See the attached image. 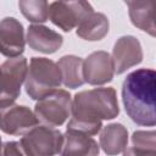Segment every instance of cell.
Listing matches in <instances>:
<instances>
[{
    "label": "cell",
    "instance_id": "obj_1",
    "mask_svg": "<svg viewBox=\"0 0 156 156\" xmlns=\"http://www.w3.org/2000/svg\"><path fill=\"white\" fill-rule=\"evenodd\" d=\"M118 113L119 106L115 88L101 87L82 90L72 99L71 118L66 129L93 136L100 133L104 119H113Z\"/></svg>",
    "mask_w": 156,
    "mask_h": 156
},
{
    "label": "cell",
    "instance_id": "obj_2",
    "mask_svg": "<svg viewBox=\"0 0 156 156\" xmlns=\"http://www.w3.org/2000/svg\"><path fill=\"white\" fill-rule=\"evenodd\" d=\"M122 102L128 117L143 127L156 124V72L139 68L127 74L122 83Z\"/></svg>",
    "mask_w": 156,
    "mask_h": 156
},
{
    "label": "cell",
    "instance_id": "obj_3",
    "mask_svg": "<svg viewBox=\"0 0 156 156\" xmlns=\"http://www.w3.org/2000/svg\"><path fill=\"white\" fill-rule=\"evenodd\" d=\"M62 84L61 72L56 62L46 57H32L29 61L24 88L32 100H40Z\"/></svg>",
    "mask_w": 156,
    "mask_h": 156
},
{
    "label": "cell",
    "instance_id": "obj_4",
    "mask_svg": "<svg viewBox=\"0 0 156 156\" xmlns=\"http://www.w3.org/2000/svg\"><path fill=\"white\" fill-rule=\"evenodd\" d=\"M27 156H56L62 145V133L57 128L38 123L20 140Z\"/></svg>",
    "mask_w": 156,
    "mask_h": 156
},
{
    "label": "cell",
    "instance_id": "obj_5",
    "mask_svg": "<svg viewBox=\"0 0 156 156\" xmlns=\"http://www.w3.org/2000/svg\"><path fill=\"white\" fill-rule=\"evenodd\" d=\"M71 94L65 89H57L38 100L33 112L40 124L56 128L68 119L71 116Z\"/></svg>",
    "mask_w": 156,
    "mask_h": 156
},
{
    "label": "cell",
    "instance_id": "obj_6",
    "mask_svg": "<svg viewBox=\"0 0 156 156\" xmlns=\"http://www.w3.org/2000/svg\"><path fill=\"white\" fill-rule=\"evenodd\" d=\"M94 9L88 1H54L49 4V20L63 32H71Z\"/></svg>",
    "mask_w": 156,
    "mask_h": 156
},
{
    "label": "cell",
    "instance_id": "obj_7",
    "mask_svg": "<svg viewBox=\"0 0 156 156\" xmlns=\"http://www.w3.org/2000/svg\"><path fill=\"white\" fill-rule=\"evenodd\" d=\"M39 122L34 112L15 102L0 106V130L9 135H23Z\"/></svg>",
    "mask_w": 156,
    "mask_h": 156
},
{
    "label": "cell",
    "instance_id": "obj_8",
    "mask_svg": "<svg viewBox=\"0 0 156 156\" xmlns=\"http://www.w3.org/2000/svg\"><path fill=\"white\" fill-rule=\"evenodd\" d=\"M4 76V94L0 106L12 104L21 95V87L26 80L28 71V61L24 56L7 58L1 65Z\"/></svg>",
    "mask_w": 156,
    "mask_h": 156
},
{
    "label": "cell",
    "instance_id": "obj_9",
    "mask_svg": "<svg viewBox=\"0 0 156 156\" xmlns=\"http://www.w3.org/2000/svg\"><path fill=\"white\" fill-rule=\"evenodd\" d=\"M143 48L140 41L133 35H123L113 45L111 58L116 74H122L127 69L143 61Z\"/></svg>",
    "mask_w": 156,
    "mask_h": 156
},
{
    "label": "cell",
    "instance_id": "obj_10",
    "mask_svg": "<svg viewBox=\"0 0 156 156\" xmlns=\"http://www.w3.org/2000/svg\"><path fill=\"white\" fill-rule=\"evenodd\" d=\"M115 69L111 55L99 50L91 52L83 60V78L90 85H104L113 79Z\"/></svg>",
    "mask_w": 156,
    "mask_h": 156
},
{
    "label": "cell",
    "instance_id": "obj_11",
    "mask_svg": "<svg viewBox=\"0 0 156 156\" xmlns=\"http://www.w3.org/2000/svg\"><path fill=\"white\" fill-rule=\"evenodd\" d=\"M26 46V37L22 23L15 17H5L0 21V54L7 58L22 56Z\"/></svg>",
    "mask_w": 156,
    "mask_h": 156
},
{
    "label": "cell",
    "instance_id": "obj_12",
    "mask_svg": "<svg viewBox=\"0 0 156 156\" xmlns=\"http://www.w3.org/2000/svg\"><path fill=\"white\" fill-rule=\"evenodd\" d=\"M26 41L34 51L54 54L63 44V37L43 24H30L27 28Z\"/></svg>",
    "mask_w": 156,
    "mask_h": 156
},
{
    "label": "cell",
    "instance_id": "obj_13",
    "mask_svg": "<svg viewBox=\"0 0 156 156\" xmlns=\"http://www.w3.org/2000/svg\"><path fill=\"white\" fill-rule=\"evenodd\" d=\"M99 154L100 146L94 138L67 129L62 134L60 156H99Z\"/></svg>",
    "mask_w": 156,
    "mask_h": 156
},
{
    "label": "cell",
    "instance_id": "obj_14",
    "mask_svg": "<svg viewBox=\"0 0 156 156\" xmlns=\"http://www.w3.org/2000/svg\"><path fill=\"white\" fill-rule=\"evenodd\" d=\"M128 130L122 123H111L101 128L99 146L107 156H116L128 145Z\"/></svg>",
    "mask_w": 156,
    "mask_h": 156
},
{
    "label": "cell",
    "instance_id": "obj_15",
    "mask_svg": "<svg viewBox=\"0 0 156 156\" xmlns=\"http://www.w3.org/2000/svg\"><path fill=\"white\" fill-rule=\"evenodd\" d=\"M124 4L128 7L129 18L133 26L143 32H146L151 37H155L156 28L154 22V2L149 0H128L124 1Z\"/></svg>",
    "mask_w": 156,
    "mask_h": 156
},
{
    "label": "cell",
    "instance_id": "obj_16",
    "mask_svg": "<svg viewBox=\"0 0 156 156\" xmlns=\"http://www.w3.org/2000/svg\"><path fill=\"white\" fill-rule=\"evenodd\" d=\"M110 29V21L106 15L101 12L88 13L76 28V33L79 38L88 41H98L105 38Z\"/></svg>",
    "mask_w": 156,
    "mask_h": 156
},
{
    "label": "cell",
    "instance_id": "obj_17",
    "mask_svg": "<svg viewBox=\"0 0 156 156\" xmlns=\"http://www.w3.org/2000/svg\"><path fill=\"white\" fill-rule=\"evenodd\" d=\"M62 78V84L66 88L76 89L85 82L83 78V60L76 55H65L56 62Z\"/></svg>",
    "mask_w": 156,
    "mask_h": 156
},
{
    "label": "cell",
    "instance_id": "obj_18",
    "mask_svg": "<svg viewBox=\"0 0 156 156\" xmlns=\"http://www.w3.org/2000/svg\"><path fill=\"white\" fill-rule=\"evenodd\" d=\"M123 156H156L155 130H135L130 136V145L123 150Z\"/></svg>",
    "mask_w": 156,
    "mask_h": 156
},
{
    "label": "cell",
    "instance_id": "obj_19",
    "mask_svg": "<svg viewBox=\"0 0 156 156\" xmlns=\"http://www.w3.org/2000/svg\"><path fill=\"white\" fill-rule=\"evenodd\" d=\"M18 7L22 15L34 24L44 23L49 20V2L45 0H21Z\"/></svg>",
    "mask_w": 156,
    "mask_h": 156
},
{
    "label": "cell",
    "instance_id": "obj_20",
    "mask_svg": "<svg viewBox=\"0 0 156 156\" xmlns=\"http://www.w3.org/2000/svg\"><path fill=\"white\" fill-rule=\"evenodd\" d=\"M1 156H27L20 141H6L2 144Z\"/></svg>",
    "mask_w": 156,
    "mask_h": 156
},
{
    "label": "cell",
    "instance_id": "obj_21",
    "mask_svg": "<svg viewBox=\"0 0 156 156\" xmlns=\"http://www.w3.org/2000/svg\"><path fill=\"white\" fill-rule=\"evenodd\" d=\"M2 94H4V76H2V71L0 66V100L2 98Z\"/></svg>",
    "mask_w": 156,
    "mask_h": 156
},
{
    "label": "cell",
    "instance_id": "obj_22",
    "mask_svg": "<svg viewBox=\"0 0 156 156\" xmlns=\"http://www.w3.org/2000/svg\"><path fill=\"white\" fill-rule=\"evenodd\" d=\"M1 152H2V141H1V138H0V156H1Z\"/></svg>",
    "mask_w": 156,
    "mask_h": 156
}]
</instances>
